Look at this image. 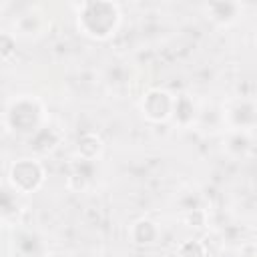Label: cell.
<instances>
[{
    "mask_svg": "<svg viewBox=\"0 0 257 257\" xmlns=\"http://www.w3.org/2000/svg\"><path fill=\"white\" fill-rule=\"evenodd\" d=\"M14 56H16V36L6 30H0V60L8 62Z\"/></svg>",
    "mask_w": 257,
    "mask_h": 257,
    "instance_id": "8fae6325",
    "label": "cell"
},
{
    "mask_svg": "<svg viewBox=\"0 0 257 257\" xmlns=\"http://www.w3.org/2000/svg\"><path fill=\"white\" fill-rule=\"evenodd\" d=\"M128 239L133 245H139V247L153 245L159 239V227L151 219H145V217L137 219L128 229Z\"/></svg>",
    "mask_w": 257,
    "mask_h": 257,
    "instance_id": "52a82bcc",
    "label": "cell"
},
{
    "mask_svg": "<svg viewBox=\"0 0 257 257\" xmlns=\"http://www.w3.org/2000/svg\"><path fill=\"white\" fill-rule=\"evenodd\" d=\"M173 94L163 88H151L143 94L141 112L151 122H165L171 118L173 112Z\"/></svg>",
    "mask_w": 257,
    "mask_h": 257,
    "instance_id": "277c9868",
    "label": "cell"
},
{
    "mask_svg": "<svg viewBox=\"0 0 257 257\" xmlns=\"http://www.w3.org/2000/svg\"><path fill=\"white\" fill-rule=\"evenodd\" d=\"M197 112H195V104L187 94H179L173 98V112L171 118L179 124V126H189L195 120Z\"/></svg>",
    "mask_w": 257,
    "mask_h": 257,
    "instance_id": "ba28073f",
    "label": "cell"
},
{
    "mask_svg": "<svg viewBox=\"0 0 257 257\" xmlns=\"http://www.w3.org/2000/svg\"><path fill=\"white\" fill-rule=\"evenodd\" d=\"M205 12H207V18L215 22L217 26H229L239 18L241 4L239 2H209L205 4Z\"/></svg>",
    "mask_w": 257,
    "mask_h": 257,
    "instance_id": "8992f818",
    "label": "cell"
},
{
    "mask_svg": "<svg viewBox=\"0 0 257 257\" xmlns=\"http://www.w3.org/2000/svg\"><path fill=\"white\" fill-rule=\"evenodd\" d=\"M46 26H48V18L40 8H30V10L22 12L14 20L16 36H24V38H32V36L44 34Z\"/></svg>",
    "mask_w": 257,
    "mask_h": 257,
    "instance_id": "5b68a950",
    "label": "cell"
},
{
    "mask_svg": "<svg viewBox=\"0 0 257 257\" xmlns=\"http://www.w3.org/2000/svg\"><path fill=\"white\" fill-rule=\"evenodd\" d=\"M44 179H46V173H44L42 163L36 159H30V157H22V159L14 161L8 171L10 189L20 195L36 193L44 185Z\"/></svg>",
    "mask_w": 257,
    "mask_h": 257,
    "instance_id": "3957f363",
    "label": "cell"
},
{
    "mask_svg": "<svg viewBox=\"0 0 257 257\" xmlns=\"http://www.w3.org/2000/svg\"><path fill=\"white\" fill-rule=\"evenodd\" d=\"M102 149H104L102 139L94 131H86V133H82L78 137V155H80V159L94 161V159H98Z\"/></svg>",
    "mask_w": 257,
    "mask_h": 257,
    "instance_id": "9c48e42d",
    "label": "cell"
},
{
    "mask_svg": "<svg viewBox=\"0 0 257 257\" xmlns=\"http://www.w3.org/2000/svg\"><path fill=\"white\" fill-rule=\"evenodd\" d=\"M207 249L199 239H187L177 247V257H205Z\"/></svg>",
    "mask_w": 257,
    "mask_h": 257,
    "instance_id": "30bf717a",
    "label": "cell"
},
{
    "mask_svg": "<svg viewBox=\"0 0 257 257\" xmlns=\"http://www.w3.org/2000/svg\"><path fill=\"white\" fill-rule=\"evenodd\" d=\"M145 257H165V255H145Z\"/></svg>",
    "mask_w": 257,
    "mask_h": 257,
    "instance_id": "7c38bea8",
    "label": "cell"
},
{
    "mask_svg": "<svg viewBox=\"0 0 257 257\" xmlns=\"http://www.w3.org/2000/svg\"><path fill=\"white\" fill-rule=\"evenodd\" d=\"M44 104L36 96H18L6 108V126L18 135H34L44 124Z\"/></svg>",
    "mask_w": 257,
    "mask_h": 257,
    "instance_id": "7a4b0ae2",
    "label": "cell"
},
{
    "mask_svg": "<svg viewBox=\"0 0 257 257\" xmlns=\"http://www.w3.org/2000/svg\"><path fill=\"white\" fill-rule=\"evenodd\" d=\"M80 34L92 40H108L120 26V6L108 0H84L74 4Z\"/></svg>",
    "mask_w": 257,
    "mask_h": 257,
    "instance_id": "6da1fadb",
    "label": "cell"
}]
</instances>
